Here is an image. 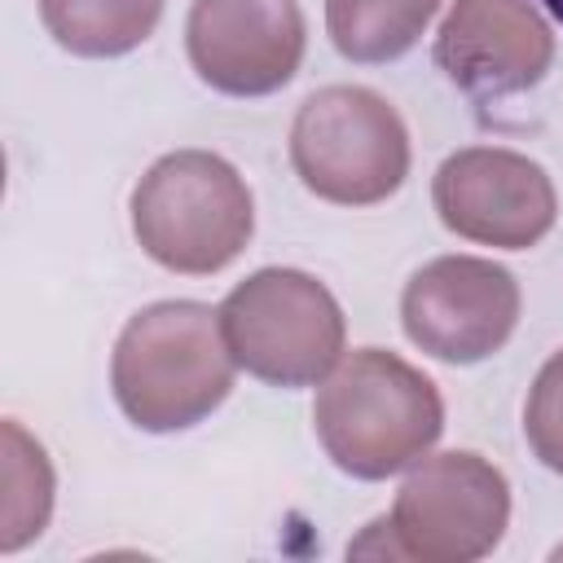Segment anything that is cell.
Wrapping results in <instances>:
<instances>
[{
  "label": "cell",
  "instance_id": "obj_1",
  "mask_svg": "<svg viewBox=\"0 0 563 563\" xmlns=\"http://www.w3.org/2000/svg\"><path fill=\"white\" fill-rule=\"evenodd\" d=\"M312 422L339 471L387 479L427 457L444 431V405L422 369L396 352L361 347L321 378Z\"/></svg>",
  "mask_w": 563,
  "mask_h": 563
},
{
  "label": "cell",
  "instance_id": "obj_2",
  "mask_svg": "<svg viewBox=\"0 0 563 563\" xmlns=\"http://www.w3.org/2000/svg\"><path fill=\"white\" fill-rule=\"evenodd\" d=\"M233 365L220 308L211 312L194 299H163L123 325L110 383L119 409L141 431H185L229 396Z\"/></svg>",
  "mask_w": 563,
  "mask_h": 563
},
{
  "label": "cell",
  "instance_id": "obj_3",
  "mask_svg": "<svg viewBox=\"0 0 563 563\" xmlns=\"http://www.w3.org/2000/svg\"><path fill=\"white\" fill-rule=\"evenodd\" d=\"M255 229L246 180L207 150L158 158L132 194V233L172 273H220Z\"/></svg>",
  "mask_w": 563,
  "mask_h": 563
},
{
  "label": "cell",
  "instance_id": "obj_4",
  "mask_svg": "<svg viewBox=\"0 0 563 563\" xmlns=\"http://www.w3.org/2000/svg\"><path fill=\"white\" fill-rule=\"evenodd\" d=\"M233 361L273 383L308 387L343 361V312L334 295L299 268H260L220 303Z\"/></svg>",
  "mask_w": 563,
  "mask_h": 563
},
{
  "label": "cell",
  "instance_id": "obj_5",
  "mask_svg": "<svg viewBox=\"0 0 563 563\" xmlns=\"http://www.w3.org/2000/svg\"><path fill=\"white\" fill-rule=\"evenodd\" d=\"M290 163L317 198L369 207L400 189L409 172V132L378 92L334 84L299 106L290 123Z\"/></svg>",
  "mask_w": 563,
  "mask_h": 563
},
{
  "label": "cell",
  "instance_id": "obj_6",
  "mask_svg": "<svg viewBox=\"0 0 563 563\" xmlns=\"http://www.w3.org/2000/svg\"><path fill=\"white\" fill-rule=\"evenodd\" d=\"M510 519L506 475L479 453H435L409 471L396 506L374 528L387 537L378 554L422 563H471L484 559Z\"/></svg>",
  "mask_w": 563,
  "mask_h": 563
},
{
  "label": "cell",
  "instance_id": "obj_7",
  "mask_svg": "<svg viewBox=\"0 0 563 563\" xmlns=\"http://www.w3.org/2000/svg\"><path fill=\"white\" fill-rule=\"evenodd\" d=\"M405 334L449 365L493 356L519 321V282L475 255H444L422 264L400 295Z\"/></svg>",
  "mask_w": 563,
  "mask_h": 563
},
{
  "label": "cell",
  "instance_id": "obj_8",
  "mask_svg": "<svg viewBox=\"0 0 563 563\" xmlns=\"http://www.w3.org/2000/svg\"><path fill=\"white\" fill-rule=\"evenodd\" d=\"M431 194L457 238L501 251L537 246L559 216L550 176L515 150H457L440 163Z\"/></svg>",
  "mask_w": 563,
  "mask_h": 563
},
{
  "label": "cell",
  "instance_id": "obj_9",
  "mask_svg": "<svg viewBox=\"0 0 563 563\" xmlns=\"http://www.w3.org/2000/svg\"><path fill=\"white\" fill-rule=\"evenodd\" d=\"M185 44L211 88L264 97L303 62V13L295 0H194Z\"/></svg>",
  "mask_w": 563,
  "mask_h": 563
},
{
  "label": "cell",
  "instance_id": "obj_10",
  "mask_svg": "<svg viewBox=\"0 0 563 563\" xmlns=\"http://www.w3.org/2000/svg\"><path fill=\"white\" fill-rule=\"evenodd\" d=\"M550 57L554 35L528 0H453L435 35L440 70L475 97L532 88Z\"/></svg>",
  "mask_w": 563,
  "mask_h": 563
},
{
  "label": "cell",
  "instance_id": "obj_11",
  "mask_svg": "<svg viewBox=\"0 0 563 563\" xmlns=\"http://www.w3.org/2000/svg\"><path fill=\"white\" fill-rule=\"evenodd\" d=\"M48 35L79 57H119L145 44L163 18V0H40Z\"/></svg>",
  "mask_w": 563,
  "mask_h": 563
},
{
  "label": "cell",
  "instance_id": "obj_12",
  "mask_svg": "<svg viewBox=\"0 0 563 563\" xmlns=\"http://www.w3.org/2000/svg\"><path fill=\"white\" fill-rule=\"evenodd\" d=\"M440 0H325V31L347 62H391L418 44Z\"/></svg>",
  "mask_w": 563,
  "mask_h": 563
},
{
  "label": "cell",
  "instance_id": "obj_13",
  "mask_svg": "<svg viewBox=\"0 0 563 563\" xmlns=\"http://www.w3.org/2000/svg\"><path fill=\"white\" fill-rule=\"evenodd\" d=\"M53 510V471L44 449L18 427L4 422V523H0V550L13 554L31 537L44 532Z\"/></svg>",
  "mask_w": 563,
  "mask_h": 563
},
{
  "label": "cell",
  "instance_id": "obj_14",
  "mask_svg": "<svg viewBox=\"0 0 563 563\" xmlns=\"http://www.w3.org/2000/svg\"><path fill=\"white\" fill-rule=\"evenodd\" d=\"M523 431H528V444L532 453L563 475V352H554L532 391H528V409H523Z\"/></svg>",
  "mask_w": 563,
  "mask_h": 563
},
{
  "label": "cell",
  "instance_id": "obj_15",
  "mask_svg": "<svg viewBox=\"0 0 563 563\" xmlns=\"http://www.w3.org/2000/svg\"><path fill=\"white\" fill-rule=\"evenodd\" d=\"M541 4H545V9H550L559 22H563V0H541Z\"/></svg>",
  "mask_w": 563,
  "mask_h": 563
}]
</instances>
